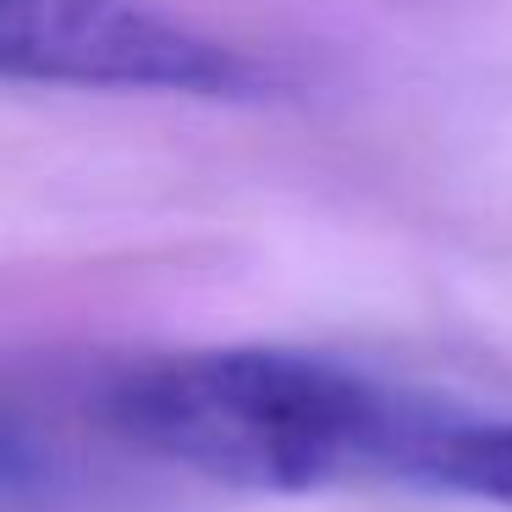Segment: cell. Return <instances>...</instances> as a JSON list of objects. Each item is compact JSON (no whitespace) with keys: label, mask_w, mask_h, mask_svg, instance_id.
I'll list each match as a JSON object with an SVG mask.
<instances>
[{"label":"cell","mask_w":512,"mask_h":512,"mask_svg":"<svg viewBox=\"0 0 512 512\" xmlns=\"http://www.w3.org/2000/svg\"><path fill=\"white\" fill-rule=\"evenodd\" d=\"M100 419L133 452L243 490L364 479L435 485L463 413L287 347H193L105 380Z\"/></svg>","instance_id":"6da1fadb"},{"label":"cell","mask_w":512,"mask_h":512,"mask_svg":"<svg viewBox=\"0 0 512 512\" xmlns=\"http://www.w3.org/2000/svg\"><path fill=\"white\" fill-rule=\"evenodd\" d=\"M0 83L188 100H259L276 89L254 56L144 0H0Z\"/></svg>","instance_id":"7a4b0ae2"},{"label":"cell","mask_w":512,"mask_h":512,"mask_svg":"<svg viewBox=\"0 0 512 512\" xmlns=\"http://www.w3.org/2000/svg\"><path fill=\"white\" fill-rule=\"evenodd\" d=\"M435 485L463 490V496L512 507V424H479L463 419L435 463Z\"/></svg>","instance_id":"3957f363"},{"label":"cell","mask_w":512,"mask_h":512,"mask_svg":"<svg viewBox=\"0 0 512 512\" xmlns=\"http://www.w3.org/2000/svg\"><path fill=\"white\" fill-rule=\"evenodd\" d=\"M56 490V463L39 435L0 402V512H23Z\"/></svg>","instance_id":"277c9868"}]
</instances>
